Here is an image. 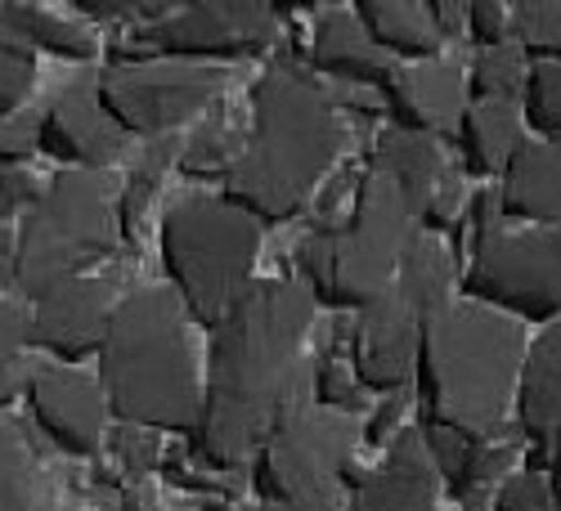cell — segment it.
<instances>
[{
	"mask_svg": "<svg viewBox=\"0 0 561 511\" xmlns=\"http://www.w3.org/2000/svg\"><path fill=\"white\" fill-rule=\"evenodd\" d=\"M314 310L297 278H256L211 328L203 417L190 435L203 467H248L265 435L310 404L306 341Z\"/></svg>",
	"mask_w": 561,
	"mask_h": 511,
	"instance_id": "cell-1",
	"label": "cell"
},
{
	"mask_svg": "<svg viewBox=\"0 0 561 511\" xmlns=\"http://www.w3.org/2000/svg\"><path fill=\"white\" fill-rule=\"evenodd\" d=\"M346 144V126L319 77L278 59L252 85V121L239 162L220 179V198L261 224H284L306 211Z\"/></svg>",
	"mask_w": 561,
	"mask_h": 511,
	"instance_id": "cell-2",
	"label": "cell"
},
{
	"mask_svg": "<svg viewBox=\"0 0 561 511\" xmlns=\"http://www.w3.org/2000/svg\"><path fill=\"white\" fill-rule=\"evenodd\" d=\"M95 378L117 427L194 435L203 417V373L190 314L167 283L126 292L95 350Z\"/></svg>",
	"mask_w": 561,
	"mask_h": 511,
	"instance_id": "cell-3",
	"label": "cell"
},
{
	"mask_svg": "<svg viewBox=\"0 0 561 511\" xmlns=\"http://www.w3.org/2000/svg\"><path fill=\"white\" fill-rule=\"evenodd\" d=\"M526 359V333L477 301H449L417 346V427H440L462 440L503 431V417L517 399V378Z\"/></svg>",
	"mask_w": 561,
	"mask_h": 511,
	"instance_id": "cell-4",
	"label": "cell"
},
{
	"mask_svg": "<svg viewBox=\"0 0 561 511\" xmlns=\"http://www.w3.org/2000/svg\"><path fill=\"white\" fill-rule=\"evenodd\" d=\"M423 234L404 198L382 175L364 171L337 229H319L297 247V283L323 310H364L391 288L400 260Z\"/></svg>",
	"mask_w": 561,
	"mask_h": 511,
	"instance_id": "cell-5",
	"label": "cell"
},
{
	"mask_svg": "<svg viewBox=\"0 0 561 511\" xmlns=\"http://www.w3.org/2000/svg\"><path fill=\"white\" fill-rule=\"evenodd\" d=\"M167 288L180 297L198 328H216L256 278L261 220L225 202L220 194H184L167 207L158 229Z\"/></svg>",
	"mask_w": 561,
	"mask_h": 511,
	"instance_id": "cell-6",
	"label": "cell"
},
{
	"mask_svg": "<svg viewBox=\"0 0 561 511\" xmlns=\"http://www.w3.org/2000/svg\"><path fill=\"white\" fill-rule=\"evenodd\" d=\"M122 247L117 184L108 171H59L14 224V292L36 301L90 274Z\"/></svg>",
	"mask_w": 561,
	"mask_h": 511,
	"instance_id": "cell-7",
	"label": "cell"
},
{
	"mask_svg": "<svg viewBox=\"0 0 561 511\" xmlns=\"http://www.w3.org/2000/svg\"><path fill=\"white\" fill-rule=\"evenodd\" d=\"M454 256L436 234H417L400 260L391 288L355 310L351 328V373L364 391L400 395L413 382L423 328L454 301Z\"/></svg>",
	"mask_w": 561,
	"mask_h": 511,
	"instance_id": "cell-8",
	"label": "cell"
},
{
	"mask_svg": "<svg viewBox=\"0 0 561 511\" xmlns=\"http://www.w3.org/2000/svg\"><path fill=\"white\" fill-rule=\"evenodd\" d=\"M364 431L355 417L329 408H297L278 422L252 457V485L270 511H342L355 476V449Z\"/></svg>",
	"mask_w": 561,
	"mask_h": 511,
	"instance_id": "cell-9",
	"label": "cell"
},
{
	"mask_svg": "<svg viewBox=\"0 0 561 511\" xmlns=\"http://www.w3.org/2000/svg\"><path fill=\"white\" fill-rule=\"evenodd\" d=\"M278 40L274 5L256 0H194L171 5L162 19L139 23L130 36L113 45V63H145V59H175V63H239L261 59Z\"/></svg>",
	"mask_w": 561,
	"mask_h": 511,
	"instance_id": "cell-10",
	"label": "cell"
},
{
	"mask_svg": "<svg viewBox=\"0 0 561 511\" xmlns=\"http://www.w3.org/2000/svg\"><path fill=\"white\" fill-rule=\"evenodd\" d=\"M462 292L507 318L557 323L561 314V229L477 224Z\"/></svg>",
	"mask_w": 561,
	"mask_h": 511,
	"instance_id": "cell-11",
	"label": "cell"
},
{
	"mask_svg": "<svg viewBox=\"0 0 561 511\" xmlns=\"http://www.w3.org/2000/svg\"><path fill=\"white\" fill-rule=\"evenodd\" d=\"M225 72L207 63H175V59H145V63H108L95 77V95L113 126L126 139H171L180 126L203 117L220 104Z\"/></svg>",
	"mask_w": 561,
	"mask_h": 511,
	"instance_id": "cell-12",
	"label": "cell"
},
{
	"mask_svg": "<svg viewBox=\"0 0 561 511\" xmlns=\"http://www.w3.org/2000/svg\"><path fill=\"white\" fill-rule=\"evenodd\" d=\"M368 171L382 175L404 198V207L413 211L423 234H440V229H449L454 220H462V207H467L462 175L445 158V149L436 144V139L387 126L378 139H373Z\"/></svg>",
	"mask_w": 561,
	"mask_h": 511,
	"instance_id": "cell-13",
	"label": "cell"
},
{
	"mask_svg": "<svg viewBox=\"0 0 561 511\" xmlns=\"http://www.w3.org/2000/svg\"><path fill=\"white\" fill-rule=\"evenodd\" d=\"M23 408L32 427L68 457H95L108 440V399L100 378L68 363H27Z\"/></svg>",
	"mask_w": 561,
	"mask_h": 511,
	"instance_id": "cell-14",
	"label": "cell"
},
{
	"mask_svg": "<svg viewBox=\"0 0 561 511\" xmlns=\"http://www.w3.org/2000/svg\"><path fill=\"white\" fill-rule=\"evenodd\" d=\"M23 305H27V350H41L50 363L81 368L85 359H95L117 301L104 274H81Z\"/></svg>",
	"mask_w": 561,
	"mask_h": 511,
	"instance_id": "cell-15",
	"label": "cell"
},
{
	"mask_svg": "<svg viewBox=\"0 0 561 511\" xmlns=\"http://www.w3.org/2000/svg\"><path fill=\"white\" fill-rule=\"evenodd\" d=\"M36 144L64 171H113L126 158L130 139L104 113L95 77H81L36 113Z\"/></svg>",
	"mask_w": 561,
	"mask_h": 511,
	"instance_id": "cell-16",
	"label": "cell"
},
{
	"mask_svg": "<svg viewBox=\"0 0 561 511\" xmlns=\"http://www.w3.org/2000/svg\"><path fill=\"white\" fill-rule=\"evenodd\" d=\"M378 95L391 113L396 130L423 135V139H454L467 113V77L458 63H396L391 77L378 85Z\"/></svg>",
	"mask_w": 561,
	"mask_h": 511,
	"instance_id": "cell-17",
	"label": "cell"
},
{
	"mask_svg": "<svg viewBox=\"0 0 561 511\" xmlns=\"http://www.w3.org/2000/svg\"><path fill=\"white\" fill-rule=\"evenodd\" d=\"M440 472L417 427H400L368 476L355 480L346 511H436Z\"/></svg>",
	"mask_w": 561,
	"mask_h": 511,
	"instance_id": "cell-18",
	"label": "cell"
},
{
	"mask_svg": "<svg viewBox=\"0 0 561 511\" xmlns=\"http://www.w3.org/2000/svg\"><path fill=\"white\" fill-rule=\"evenodd\" d=\"M512 408H517V431L530 444V467H543L561 431V318L548 323L535 346H526Z\"/></svg>",
	"mask_w": 561,
	"mask_h": 511,
	"instance_id": "cell-19",
	"label": "cell"
},
{
	"mask_svg": "<svg viewBox=\"0 0 561 511\" xmlns=\"http://www.w3.org/2000/svg\"><path fill=\"white\" fill-rule=\"evenodd\" d=\"M499 216L535 229H561V149L543 139H526L503 171Z\"/></svg>",
	"mask_w": 561,
	"mask_h": 511,
	"instance_id": "cell-20",
	"label": "cell"
},
{
	"mask_svg": "<svg viewBox=\"0 0 561 511\" xmlns=\"http://www.w3.org/2000/svg\"><path fill=\"white\" fill-rule=\"evenodd\" d=\"M310 59L319 72H329L337 81H351V85H373L378 90L396 59H387L378 45H373V36L359 27L355 10H323L314 19V32H310Z\"/></svg>",
	"mask_w": 561,
	"mask_h": 511,
	"instance_id": "cell-21",
	"label": "cell"
},
{
	"mask_svg": "<svg viewBox=\"0 0 561 511\" xmlns=\"http://www.w3.org/2000/svg\"><path fill=\"white\" fill-rule=\"evenodd\" d=\"M0 32L36 55H55L64 63H90L100 55L95 27H85L77 14H59L50 5H27V0H0Z\"/></svg>",
	"mask_w": 561,
	"mask_h": 511,
	"instance_id": "cell-22",
	"label": "cell"
},
{
	"mask_svg": "<svg viewBox=\"0 0 561 511\" xmlns=\"http://www.w3.org/2000/svg\"><path fill=\"white\" fill-rule=\"evenodd\" d=\"M454 139L467 175H503L507 162L526 144L522 104H467Z\"/></svg>",
	"mask_w": 561,
	"mask_h": 511,
	"instance_id": "cell-23",
	"label": "cell"
},
{
	"mask_svg": "<svg viewBox=\"0 0 561 511\" xmlns=\"http://www.w3.org/2000/svg\"><path fill=\"white\" fill-rule=\"evenodd\" d=\"M351 10L387 59L432 63L440 55V32L423 0H359Z\"/></svg>",
	"mask_w": 561,
	"mask_h": 511,
	"instance_id": "cell-24",
	"label": "cell"
},
{
	"mask_svg": "<svg viewBox=\"0 0 561 511\" xmlns=\"http://www.w3.org/2000/svg\"><path fill=\"white\" fill-rule=\"evenodd\" d=\"M517 440L512 435H503V431H494V435H481V440H467L462 444V453H458V462L440 476L445 480V489L458 498V502H467V507H477L485 493H494L507 476H512V462H517Z\"/></svg>",
	"mask_w": 561,
	"mask_h": 511,
	"instance_id": "cell-25",
	"label": "cell"
},
{
	"mask_svg": "<svg viewBox=\"0 0 561 511\" xmlns=\"http://www.w3.org/2000/svg\"><path fill=\"white\" fill-rule=\"evenodd\" d=\"M180 158V139H153V144H145V153H139L126 171V179L117 184V234L122 243H135L139 239V224H145L158 189H162V175L167 166Z\"/></svg>",
	"mask_w": 561,
	"mask_h": 511,
	"instance_id": "cell-26",
	"label": "cell"
},
{
	"mask_svg": "<svg viewBox=\"0 0 561 511\" xmlns=\"http://www.w3.org/2000/svg\"><path fill=\"white\" fill-rule=\"evenodd\" d=\"M0 511H41V467L27 431L5 413L0 417Z\"/></svg>",
	"mask_w": 561,
	"mask_h": 511,
	"instance_id": "cell-27",
	"label": "cell"
},
{
	"mask_svg": "<svg viewBox=\"0 0 561 511\" xmlns=\"http://www.w3.org/2000/svg\"><path fill=\"white\" fill-rule=\"evenodd\" d=\"M243 139H248V130H239V121H229V113L220 108L216 117H207L190 135V144L180 149L175 162H180L184 175H194V179H225L229 166L243 153Z\"/></svg>",
	"mask_w": 561,
	"mask_h": 511,
	"instance_id": "cell-28",
	"label": "cell"
},
{
	"mask_svg": "<svg viewBox=\"0 0 561 511\" xmlns=\"http://www.w3.org/2000/svg\"><path fill=\"white\" fill-rule=\"evenodd\" d=\"M526 72H530V63L517 45L481 50L472 59V72H467V104H522Z\"/></svg>",
	"mask_w": 561,
	"mask_h": 511,
	"instance_id": "cell-29",
	"label": "cell"
},
{
	"mask_svg": "<svg viewBox=\"0 0 561 511\" xmlns=\"http://www.w3.org/2000/svg\"><path fill=\"white\" fill-rule=\"evenodd\" d=\"M512 45L535 63H561V0H517Z\"/></svg>",
	"mask_w": 561,
	"mask_h": 511,
	"instance_id": "cell-30",
	"label": "cell"
},
{
	"mask_svg": "<svg viewBox=\"0 0 561 511\" xmlns=\"http://www.w3.org/2000/svg\"><path fill=\"white\" fill-rule=\"evenodd\" d=\"M522 121L561 149V63H530L526 90H522Z\"/></svg>",
	"mask_w": 561,
	"mask_h": 511,
	"instance_id": "cell-31",
	"label": "cell"
},
{
	"mask_svg": "<svg viewBox=\"0 0 561 511\" xmlns=\"http://www.w3.org/2000/svg\"><path fill=\"white\" fill-rule=\"evenodd\" d=\"M364 395H368V391L355 382L346 355L323 350V355L314 359V368H310V404H314V408L355 417V413H364Z\"/></svg>",
	"mask_w": 561,
	"mask_h": 511,
	"instance_id": "cell-32",
	"label": "cell"
},
{
	"mask_svg": "<svg viewBox=\"0 0 561 511\" xmlns=\"http://www.w3.org/2000/svg\"><path fill=\"white\" fill-rule=\"evenodd\" d=\"M36 85V55L0 32V117H14Z\"/></svg>",
	"mask_w": 561,
	"mask_h": 511,
	"instance_id": "cell-33",
	"label": "cell"
},
{
	"mask_svg": "<svg viewBox=\"0 0 561 511\" xmlns=\"http://www.w3.org/2000/svg\"><path fill=\"white\" fill-rule=\"evenodd\" d=\"M108 453L117 457V467L126 472V476H149L158 462H162V444H158V435L153 431H145V427H117L108 440Z\"/></svg>",
	"mask_w": 561,
	"mask_h": 511,
	"instance_id": "cell-34",
	"label": "cell"
},
{
	"mask_svg": "<svg viewBox=\"0 0 561 511\" xmlns=\"http://www.w3.org/2000/svg\"><path fill=\"white\" fill-rule=\"evenodd\" d=\"M171 5H162V0H72V14L85 23V27H95V23H153L162 19Z\"/></svg>",
	"mask_w": 561,
	"mask_h": 511,
	"instance_id": "cell-35",
	"label": "cell"
},
{
	"mask_svg": "<svg viewBox=\"0 0 561 511\" xmlns=\"http://www.w3.org/2000/svg\"><path fill=\"white\" fill-rule=\"evenodd\" d=\"M494 511H561L548 480H539V472H522V476H507L494 489Z\"/></svg>",
	"mask_w": 561,
	"mask_h": 511,
	"instance_id": "cell-36",
	"label": "cell"
},
{
	"mask_svg": "<svg viewBox=\"0 0 561 511\" xmlns=\"http://www.w3.org/2000/svg\"><path fill=\"white\" fill-rule=\"evenodd\" d=\"M36 153H41V144H36V113L0 117V166L27 171V162Z\"/></svg>",
	"mask_w": 561,
	"mask_h": 511,
	"instance_id": "cell-37",
	"label": "cell"
},
{
	"mask_svg": "<svg viewBox=\"0 0 561 511\" xmlns=\"http://www.w3.org/2000/svg\"><path fill=\"white\" fill-rule=\"evenodd\" d=\"M467 27H472V36L485 50L512 45V5H499V0H467Z\"/></svg>",
	"mask_w": 561,
	"mask_h": 511,
	"instance_id": "cell-38",
	"label": "cell"
},
{
	"mask_svg": "<svg viewBox=\"0 0 561 511\" xmlns=\"http://www.w3.org/2000/svg\"><path fill=\"white\" fill-rule=\"evenodd\" d=\"M23 350H27V305L0 297V373L19 368Z\"/></svg>",
	"mask_w": 561,
	"mask_h": 511,
	"instance_id": "cell-39",
	"label": "cell"
},
{
	"mask_svg": "<svg viewBox=\"0 0 561 511\" xmlns=\"http://www.w3.org/2000/svg\"><path fill=\"white\" fill-rule=\"evenodd\" d=\"M36 202V179L27 171L0 166V229H14L19 216Z\"/></svg>",
	"mask_w": 561,
	"mask_h": 511,
	"instance_id": "cell-40",
	"label": "cell"
},
{
	"mask_svg": "<svg viewBox=\"0 0 561 511\" xmlns=\"http://www.w3.org/2000/svg\"><path fill=\"white\" fill-rule=\"evenodd\" d=\"M427 14H432V23H436L440 40H445V36H458V32L467 27V5H462V0H432Z\"/></svg>",
	"mask_w": 561,
	"mask_h": 511,
	"instance_id": "cell-41",
	"label": "cell"
},
{
	"mask_svg": "<svg viewBox=\"0 0 561 511\" xmlns=\"http://www.w3.org/2000/svg\"><path fill=\"white\" fill-rule=\"evenodd\" d=\"M400 427V395H387L382 404H378V417L368 422V431H364V440H373V444H382L391 431Z\"/></svg>",
	"mask_w": 561,
	"mask_h": 511,
	"instance_id": "cell-42",
	"label": "cell"
},
{
	"mask_svg": "<svg viewBox=\"0 0 561 511\" xmlns=\"http://www.w3.org/2000/svg\"><path fill=\"white\" fill-rule=\"evenodd\" d=\"M23 382H27V359L10 373H0V417H5L14 404H23Z\"/></svg>",
	"mask_w": 561,
	"mask_h": 511,
	"instance_id": "cell-43",
	"label": "cell"
},
{
	"mask_svg": "<svg viewBox=\"0 0 561 511\" xmlns=\"http://www.w3.org/2000/svg\"><path fill=\"white\" fill-rule=\"evenodd\" d=\"M14 288V229H0V297Z\"/></svg>",
	"mask_w": 561,
	"mask_h": 511,
	"instance_id": "cell-44",
	"label": "cell"
},
{
	"mask_svg": "<svg viewBox=\"0 0 561 511\" xmlns=\"http://www.w3.org/2000/svg\"><path fill=\"white\" fill-rule=\"evenodd\" d=\"M548 489H552V498H557V507H561V431H557L552 453H548Z\"/></svg>",
	"mask_w": 561,
	"mask_h": 511,
	"instance_id": "cell-45",
	"label": "cell"
},
{
	"mask_svg": "<svg viewBox=\"0 0 561 511\" xmlns=\"http://www.w3.org/2000/svg\"><path fill=\"white\" fill-rule=\"evenodd\" d=\"M243 511H270V507H243Z\"/></svg>",
	"mask_w": 561,
	"mask_h": 511,
	"instance_id": "cell-46",
	"label": "cell"
}]
</instances>
